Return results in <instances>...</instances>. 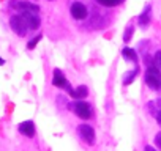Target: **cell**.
I'll return each mask as SVG.
<instances>
[{"instance_id": "cell-20", "label": "cell", "mask_w": 161, "mask_h": 151, "mask_svg": "<svg viewBox=\"0 0 161 151\" xmlns=\"http://www.w3.org/2000/svg\"><path fill=\"white\" fill-rule=\"evenodd\" d=\"M3 63H5V60H3L2 57H0V65H3Z\"/></svg>"}, {"instance_id": "cell-8", "label": "cell", "mask_w": 161, "mask_h": 151, "mask_svg": "<svg viewBox=\"0 0 161 151\" xmlns=\"http://www.w3.org/2000/svg\"><path fill=\"white\" fill-rule=\"evenodd\" d=\"M11 7L16 8L19 13H21V11H35V13L40 11V7L35 5V3H30V2H13Z\"/></svg>"}, {"instance_id": "cell-9", "label": "cell", "mask_w": 161, "mask_h": 151, "mask_svg": "<svg viewBox=\"0 0 161 151\" xmlns=\"http://www.w3.org/2000/svg\"><path fill=\"white\" fill-rule=\"evenodd\" d=\"M19 132L24 134V135H27V137H32L35 134V124H33V121H22L19 124Z\"/></svg>"}, {"instance_id": "cell-3", "label": "cell", "mask_w": 161, "mask_h": 151, "mask_svg": "<svg viewBox=\"0 0 161 151\" xmlns=\"http://www.w3.org/2000/svg\"><path fill=\"white\" fill-rule=\"evenodd\" d=\"M10 25H11V30H13L16 35H19V36H24V35L27 33V30H29V27H27V24H25V21L22 19L21 14L11 16Z\"/></svg>"}, {"instance_id": "cell-14", "label": "cell", "mask_w": 161, "mask_h": 151, "mask_svg": "<svg viewBox=\"0 0 161 151\" xmlns=\"http://www.w3.org/2000/svg\"><path fill=\"white\" fill-rule=\"evenodd\" d=\"M153 63H155V66L161 71V50H158V52L155 54V57H153Z\"/></svg>"}, {"instance_id": "cell-15", "label": "cell", "mask_w": 161, "mask_h": 151, "mask_svg": "<svg viewBox=\"0 0 161 151\" xmlns=\"http://www.w3.org/2000/svg\"><path fill=\"white\" fill-rule=\"evenodd\" d=\"M98 2L106 5V7H115V5H119L122 2V0H98Z\"/></svg>"}, {"instance_id": "cell-1", "label": "cell", "mask_w": 161, "mask_h": 151, "mask_svg": "<svg viewBox=\"0 0 161 151\" xmlns=\"http://www.w3.org/2000/svg\"><path fill=\"white\" fill-rule=\"evenodd\" d=\"M145 84L152 90H161V71L155 65L148 66L145 71Z\"/></svg>"}, {"instance_id": "cell-10", "label": "cell", "mask_w": 161, "mask_h": 151, "mask_svg": "<svg viewBox=\"0 0 161 151\" xmlns=\"http://www.w3.org/2000/svg\"><path fill=\"white\" fill-rule=\"evenodd\" d=\"M69 95H71L76 101H80V99H84V98L89 95V90H87V87L80 85V87H77L76 90H71V91H69Z\"/></svg>"}, {"instance_id": "cell-6", "label": "cell", "mask_w": 161, "mask_h": 151, "mask_svg": "<svg viewBox=\"0 0 161 151\" xmlns=\"http://www.w3.org/2000/svg\"><path fill=\"white\" fill-rule=\"evenodd\" d=\"M69 11H71V16H73L74 19H77V21L86 19V18H87V14H89V13H87L86 5H84V3H80V2H74V3L71 5Z\"/></svg>"}, {"instance_id": "cell-4", "label": "cell", "mask_w": 161, "mask_h": 151, "mask_svg": "<svg viewBox=\"0 0 161 151\" xmlns=\"http://www.w3.org/2000/svg\"><path fill=\"white\" fill-rule=\"evenodd\" d=\"M77 134L87 145H95V131L89 124H80L77 128Z\"/></svg>"}, {"instance_id": "cell-18", "label": "cell", "mask_w": 161, "mask_h": 151, "mask_svg": "<svg viewBox=\"0 0 161 151\" xmlns=\"http://www.w3.org/2000/svg\"><path fill=\"white\" fill-rule=\"evenodd\" d=\"M155 143H156V146L161 149V132L156 134V137H155Z\"/></svg>"}, {"instance_id": "cell-16", "label": "cell", "mask_w": 161, "mask_h": 151, "mask_svg": "<svg viewBox=\"0 0 161 151\" xmlns=\"http://www.w3.org/2000/svg\"><path fill=\"white\" fill-rule=\"evenodd\" d=\"M131 35H133V27L130 25V27L125 30V33H123V41H125V43H128V41L131 39Z\"/></svg>"}, {"instance_id": "cell-11", "label": "cell", "mask_w": 161, "mask_h": 151, "mask_svg": "<svg viewBox=\"0 0 161 151\" xmlns=\"http://www.w3.org/2000/svg\"><path fill=\"white\" fill-rule=\"evenodd\" d=\"M137 22H139V25H141V27L148 25V22H150V5H148V7H145V10H144V11H142V14L139 16Z\"/></svg>"}, {"instance_id": "cell-2", "label": "cell", "mask_w": 161, "mask_h": 151, "mask_svg": "<svg viewBox=\"0 0 161 151\" xmlns=\"http://www.w3.org/2000/svg\"><path fill=\"white\" fill-rule=\"evenodd\" d=\"M69 109L74 110V113L79 117V118H84V120H89L93 113L90 104L84 102V101H74L73 104H69Z\"/></svg>"}, {"instance_id": "cell-7", "label": "cell", "mask_w": 161, "mask_h": 151, "mask_svg": "<svg viewBox=\"0 0 161 151\" xmlns=\"http://www.w3.org/2000/svg\"><path fill=\"white\" fill-rule=\"evenodd\" d=\"M52 84L55 87H60V88H66L68 91H71V87L66 81V77L63 76V72L60 69H54V77H52Z\"/></svg>"}, {"instance_id": "cell-17", "label": "cell", "mask_w": 161, "mask_h": 151, "mask_svg": "<svg viewBox=\"0 0 161 151\" xmlns=\"http://www.w3.org/2000/svg\"><path fill=\"white\" fill-rule=\"evenodd\" d=\"M41 38H43V36H41V35H38V36H36L35 39H32V41H30V43L27 44V47H29V49H33V47H35V46L38 44V41H40Z\"/></svg>"}, {"instance_id": "cell-19", "label": "cell", "mask_w": 161, "mask_h": 151, "mask_svg": "<svg viewBox=\"0 0 161 151\" xmlns=\"http://www.w3.org/2000/svg\"><path fill=\"white\" fill-rule=\"evenodd\" d=\"M155 118H156V121H158V124L161 126V110H159V112L156 113V117H155Z\"/></svg>"}, {"instance_id": "cell-12", "label": "cell", "mask_w": 161, "mask_h": 151, "mask_svg": "<svg viewBox=\"0 0 161 151\" xmlns=\"http://www.w3.org/2000/svg\"><path fill=\"white\" fill-rule=\"evenodd\" d=\"M137 72H139V68L136 66L134 69H131V71H128L125 76H123V85H130L134 79H136V76H137Z\"/></svg>"}, {"instance_id": "cell-13", "label": "cell", "mask_w": 161, "mask_h": 151, "mask_svg": "<svg viewBox=\"0 0 161 151\" xmlns=\"http://www.w3.org/2000/svg\"><path fill=\"white\" fill-rule=\"evenodd\" d=\"M122 55H123L126 60L137 63V54H136V50H133V49H130V47H123V50H122Z\"/></svg>"}, {"instance_id": "cell-5", "label": "cell", "mask_w": 161, "mask_h": 151, "mask_svg": "<svg viewBox=\"0 0 161 151\" xmlns=\"http://www.w3.org/2000/svg\"><path fill=\"white\" fill-rule=\"evenodd\" d=\"M19 14L22 16V19L25 21V24H27V27H29L30 30H35V29L40 27L41 21H40V16H38L35 11H21Z\"/></svg>"}]
</instances>
